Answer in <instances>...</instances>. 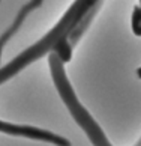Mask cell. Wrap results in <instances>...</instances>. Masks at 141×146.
<instances>
[{"label": "cell", "mask_w": 141, "mask_h": 146, "mask_svg": "<svg viewBox=\"0 0 141 146\" xmlns=\"http://www.w3.org/2000/svg\"><path fill=\"white\" fill-rule=\"evenodd\" d=\"M0 131L3 133H9V134H17V136H27V137H35V139H41V140H50V142L56 143V145H62V146H69L68 142L62 137H57L54 134L41 131L36 128H30V127H20V125H12V123H6L0 121Z\"/></svg>", "instance_id": "obj_1"}, {"label": "cell", "mask_w": 141, "mask_h": 146, "mask_svg": "<svg viewBox=\"0 0 141 146\" xmlns=\"http://www.w3.org/2000/svg\"><path fill=\"white\" fill-rule=\"evenodd\" d=\"M131 30L137 38H141V6H135L131 14Z\"/></svg>", "instance_id": "obj_2"}, {"label": "cell", "mask_w": 141, "mask_h": 146, "mask_svg": "<svg viewBox=\"0 0 141 146\" xmlns=\"http://www.w3.org/2000/svg\"><path fill=\"white\" fill-rule=\"evenodd\" d=\"M137 77L141 80V66H138V69H137Z\"/></svg>", "instance_id": "obj_3"}]
</instances>
